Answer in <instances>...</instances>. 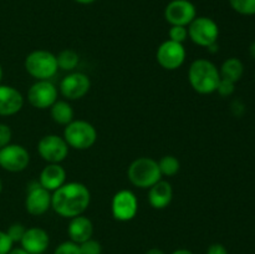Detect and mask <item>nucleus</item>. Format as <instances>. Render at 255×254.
Wrapping results in <instances>:
<instances>
[{
	"label": "nucleus",
	"instance_id": "1",
	"mask_svg": "<svg viewBox=\"0 0 255 254\" xmlns=\"http://www.w3.org/2000/svg\"><path fill=\"white\" fill-rule=\"evenodd\" d=\"M91 202L90 189L80 182H67L52 192L51 208L62 218L81 216Z\"/></svg>",
	"mask_w": 255,
	"mask_h": 254
},
{
	"label": "nucleus",
	"instance_id": "2",
	"mask_svg": "<svg viewBox=\"0 0 255 254\" xmlns=\"http://www.w3.org/2000/svg\"><path fill=\"white\" fill-rule=\"evenodd\" d=\"M188 81L192 89L201 95H209L217 91L221 74L214 62L207 59H197L189 65Z\"/></svg>",
	"mask_w": 255,
	"mask_h": 254
},
{
	"label": "nucleus",
	"instance_id": "3",
	"mask_svg": "<svg viewBox=\"0 0 255 254\" xmlns=\"http://www.w3.org/2000/svg\"><path fill=\"white\" fill-rule=\"evenodd\" d=\"M127 177L134 187L147 189L161 181L162 173L156 159L151 157H139L129 164Z\"/></svg>",
	"mask_w": 255,
	"mask_h": 254
},
{
	"label": "nucleus",
	"instance_id": "4",
	"mask_svg": "<svg viewBox=\"0 0 255 254\" xmlns=\"http://www.w3.org/2000/svg\"><path fill=\"white\" fill-rule=\"evenodd\" d=\"M64 139L69 147L79 151L89 149L96 143L97 131L94 125L85 120H74L65 126Z\"/></svg>",
	"mask_w": 255,
	"mask_h": 254
},
{
	"label": "nucleus",
	"instance_id": "5",
	"mask_svg": "<svg viewBox=\"0 0 255 254\" xmlns=\"http://www.w3.org/2000/svg\"><path fill=\"white\" fill-rule=\"evenodd\" d=\"M25 70L31 77L36 80H50L56 75V55L47 50H34L25 57Z\"/></svg>",
	"mask_w": 255,
	"mask_h": 254
},
{
	"label": "nucleus",
	"instance_id": "6",
	"mask_svg": "<svg viewBox=\"0 0 255 254\" xmlns=\"http://www.w3.org/2000/svg\"><path fill=\"white\" fill-rule=\"evenodd\" d=\"M187 29L189 39L196 45L206 49L216 44L219 37L218 24L208 16H197Z\"/></svg>",
	"mask_w": 255,
	"mask_h": 254
},
{
	"label": "nucleus",
	"instance_id": "7",
	"mask_svg": "<svg viewBox=\"0 0 255 254\" xmlns=\"http://www.w3.org/2000/svg\"><path fill=\"white\" fill-rule=\"evenodd\" d=\"M69 148L64 137L57 134H46L41 137L37 143V152L47 163H61L66 159Z\"/></svg>",
	"mask_w": 255,
	"mask_h": 254
},
{
	"label": "nucleus",
	"instance_id": "8",
	"mask_svg": "<svg viewBox=\"0 0 255 254\" xmlns=\"http://www.w3.org/2000/svg\"><path fill=\"white\" fill-rule=\"evenodd\" d=\"M186 49L183 44L172 41V40H166L157 47L156 59L159 66L168 71L179 69L186 61Z\"/></svg>",
	"mask_w": 255,
	"mask_h": 254
},
{
	"label": "nucleus",
	"instance_id": "9",
	"mask_svg": "<svg viewBox=\"0 0 255 254\" xmlns=\"http://www.w3.org/2000/svg\"><path fill=\"white\" fill-rule=\"evenodd\" d=\"M30 163V153L21 144L9 143L0 148V167L11 173H17Z\"/></svg>",
	"mask_w": 255,
	"mask_h": 254
},
{
	"label": "nucleus",
	"instance_id": "10",
	"mask_svg": "<svg viewBox=\"0 0 255 254\" xmlns=\"http://www.w3.org/2000/svg\"><path fill=\"white\" fill-rule=\"evenodd\" d=\"M138 211V201L136 194L129 189H121L111 201L112 216L119 222H128L136 217Z\"/></svg>",
	"mask_w": 255,
	"mask_h": 254
},
{
	"label": "nucleus",
	"instance_id": "11",
	"mask_svg": "<svg viewBox=\"0 0 255 254\" xmlns=\"http://www.w3.org/2000/svg\"><path fill=\"white\" fill-rule=\"evenodd\" d=\"M27 101L35 109H50L57 101L56 86L50 80H37L27 91Z\"/></svg>",
	"mask_w": 255,
	"mask_h": 254
},
{
	"label": "nucleus",
	"instance_id": "12",
	"mask_svg": "<svg viewBox=\"0 0 255 254\" xmlns=\"http://www.w3.org/2000/svg\"><path fill=\"white\" fill-rule=\"evenodd\" d=\"M197 17V9L189 0H172L164 9V19L168 24L188 26Z\"/></svg>",
	"mask_w": 255,
	"mask_h": 254
},
{
	"label": "nucleus",
	"instance_id": "13",
	"mask_svg": "<svg viewBox=\"0 0 255 254\" xmlns=\"http://www.w3.org/2000/svg\"><path fill=\"white\" fill-rule=\"evenodd\" d=\"M60 92L66 100H80L89 94L91 89L90 77L84 72H70L60 82Z\"/></svg>",
	"mask_w": 255,
	"mask_h": 254
},
{
	"label": "nucleus",
	"instance_id": "14",
	"mask_svg": "<svg viewBox=\"0 0 255 254\" xmlns=\"http://www.w3.org/2000/svg\"><path fill=\"white\" fill-rule=\"evenodd\" d=\"M25 208L31 216H42L51 208V192L35 183L27 189L25 198Z\"/></svg>",
	"mask_w": 255,
	"mask_h": 254
},
{
	"label": "nucleus",
	"instance_id": "15",
	"mask_svg": "<svg viewBox=\"0 0 255 254\" xmlns=\"http://www.w3.org/2000/svg\"><path fill=\"white\" fill-rule=\"evenodd\" d=\"M21 248L30 254H42L50 244V237L45 229L40 227L26 228L24 237L20 241Z\"/></svg>",
	"mask_w": 255,
	"mask_h": 254
},
{
	"label": "nucleus",
	"instance_id": "16",
	"mask_svg": "<svg viewBox=\"0 0 255 254\" xmlns=\"http://www.w3.org/2000/svg\"><path fill=\"white\" fill-rule=\"evenodd\" d=\"M24 106L21 92L9 85L0 84V116L16 115Z\"/></svg>",
	"mask_w": 255,
	"mask_h": 254
},
{
	"label": "nucleus",
	"instance_id": "17",
	"mask_svg": "<svg viewBox=\"0 0 255 254\" xmlns=\"http://www.w3.org/2000/svg\"><path fill=\"white\" fill-rule=\"evenodd\" d=\"M39 183L49 192L56 191L66 183V171L60 163H47L40 173Z\"/></svg>",
	"mask_w": 255,
	"mask_h": 254
},
{
	"label": "nucleus",
	"instance_id": "18",
	"mask_svg": "<svg viewBox=\"0 0 255 254\" xmlns=\"http://www.w3.org/2000/svg\"><path fill=\"white\" fill-rule=\"evenodd\" d=\"M67 234H69L70 241L76 244H81L87 239L92 238L94 224L91 219L85 217L84 214L74 217L70 219V223L67 226Z\"/></svg>",
	"mask_w": 255,
	"mask_h": 254
},
{
	"label": "nucleus",
	"instance_id": "19",
	"mask_svg": "<svg viewBox=\"0 0 255 254\" xmlns=\"http://www.w3.org/2000/svg\"><path fill=\"white\" fill-rule=\"evenodd\" d=\"M148 189V202L152 208L164 209L171 204L173 198V188L169 182L161 179Z\"/></svg>",
	"mask_w": 255,
	"mask_h": 254
},
{
	"label": "nucleus",
	"instance_id": "20",
	"mask_svg": "<svg viewBox=\"0 0 255 254\" xmlns=\"http://www.w3.org/2000/svg\"><path fill=\"white\" fill-rule=\"evenodd\" d=\"M219 74H221L222 79L229 80L236 84L243 77L244 64L238 57H229L223 61L221 69H219Z\"/></svg>",
	"mask_w": 255,
	"mask_h": 254
},
{
	"label": "nucleus",
	"instance_id": "21",
	"mask_svg": "<svg viewBox=\"0 0 255 254\" xmlns=\"http://www.w3.org/2000/svg\"><path fill=\"white\" fill-rule=\"evenodd\" d=\"M50 116L52 121L57 125L66 126L70 122L74 121V109L71 105L64 100H57L51 107H50Z\"/></svg>",
	"mask_w": 255,
	"mask_h": 254
},
{
	"label": "nucleus",
	"instance_id": "22",
	"mask_svg": "<svg viewBox=\"0 0 255 254\" xmlns=\"http://www.w3.org/2000/svg\"><path fill=\"white\" fill-rule=\"evenodd\" d=\"M57 66L64 71H74L80 62L79 54L71 49L62 50L56 56Z\"/></svg>",
	"mask_w": 255,
	"mask_h": 254
},
{
	"label": "nucleus",
	"instance_id": "23",
	"mask_svg": "<svg viewBox=\"0 0 255 254\" xmlns=\"http://www.w3.org/2000/svg\"><path fill=\"white\" fill-rule=\"evenodd\" d=\"M158 166L162 176L167 177L176 176L179 172V168H181V163H179L178 158L172 156V154H167V156L162 157L158 161Z\"/></svg>",
	"mask_w": 255,
	"mask_h": 254
},
{
	"label": "nucleus",
	"instance_id": "24",
	"mask_svg": "<svg viewBox=\"0 0 255 254\" xmlns=\"http://www.w3.org/2000/svg\"><path fill=\"white\" fill-rule=\"evenodd\" d=\"M232 9L241 15H255V0H229Z\"/></svg>",
	"mask_w": 255,
	"mask_h": 254
},
{
	"label": "nucleus",
	"instance_id": "25",
	"mask_svg": "<svg viewBox=\"0 0 255 254\" xmlns=\"http://www.w3.org/2000/svg\"><path fill=\"white\" fill-rule=\"evenodd\" d=\"M168 36L172 41L183 44L188 39V29L187 26H181V25H172L168 31Z\"/></svg>",
	"mask_w": 255,
	"mask_h": 254
},
{
	"label": "nucleus",
	"instance_id": "26",
	"mask_svg": "<svg viewBox=\"0 0 255 254\" xmlns=\"http://www.w3.org/2000/svg\"><path fill=\"white\" fill-rule=\"evenodd\" d=\"M81 254H102V246L96 239H87L84 243L79 244Z\"/></svg>",
	"mask_w": 255,
	"mask_h": 254
},
{
	"label": "nucleus",
	"instance_id": "27",
	"mask_svg": "<svg viewBox=\"0 0 255 254\" xmlns=\"http://www.w3.org/2000/svg\"><path fill=\"white\" fill-rule=\"evenodd\" d=\"M54 254H81V252H80L79 244L74 243L71 241H66L60 243L55 248Z\"/></svg>",
	"mask_w": 255,
	"mask_h": 254
},
{
	"label": "nucleus",
	"instance_id": "28",
	"mask_svg": "<svg viewBox=\"0 0 255 254\" xmlns=\"http://www.w3.org/2000/svg\"><path fill=\"white\" fill-rule=\"evenodd\" d=\"M25 231H26V228H25L21 223H12L11 226L7 228L6 233L7 236H9V238L12 241V243H20V241H21L22 237H24Z\"/></svg>",
	"mask_w": 255,
	"mask_h": 254
},
{
	"label": "nucleus",
	"instance_id": "29",
	"mask_svg": "<svg viewBox=\"0 0 255 254\" xmlns=\"http://www.w3.org/2000/svg\"><path fill=\"white\" fill-rule=\"evenodd\" d=\"M234 91H236V84L232 81H229V80L222 79L221 77V81H219L216 92H218L221 96L228 97V96H231V95H233Z\"/></svg>",
	"mask_w": 255,
	"mask_h": 254
},
{
	"label": "nucleus",
	"instance_id": "30",
	"mask_svg": "<svg viewBox=\"0 0 255 254\" xmlns=\"http://www.w3.org/2000/svg\"><path fill=\"white\" fill-rule=\"evenodd\" d=\"M12 131L7 125L0 124V148L11 143Z\"/></svg>",
	"mask_w": 255,
	"mask_h": 254
},
{
	"label": "nucleus",
	"instance_id": "31",
	"mask_svg": "<svg viewBox=\"0 0 255 254\" xmlns=\"http://www.w3.org/2000/svg\"><path fill=\"white\" fill-rule=\"evenodd\" d=\"M12 246L14 243L9 238L6 232L0 231V254H9L12 249Z\"/></svg>",
	"mask_w": 255,
	"mask_h": 254
},
{
	"label": "nucleus",
	"instance_id": "32",
	"mask_svg": "<svg viewBox=\"0 0 255 254\" xmlns=\"http://www.w3.org/2000/svg\"><path fill=\"white\" fill-rule=\"evenodd\" d=\"M207 254H229L226 247L221 243L211 244L207 249Z\"/></svg>",
	"mask_w": 255,
	"mask_h": 254
},
{
	"label": "nucleus",
	"instance_id": "33",
	"mask_svg": "<svg viewBox=\"0 0 255 254\" xmlns=\"http://www.w3.org/2000/svg\"><path fill=\"white\" fill-rule=\"evenodd\" d=\"M171 254H194V253L192 251H189V249L179 248V249H176V251L172 252Z\"/></svg>",
	"mask_w": 255,
	"mask_h": 254
},
{
	"label": "nucleus",
	"instance_id": "34",
	"mask_svg": "<svg viewBox=\"0 0 255 254\" xmlns=\"http://www.w3.org/2000/svg\"><path fill=\"white\" fill-rule=\"evenodd\" d=\"M9 254H30V253H27L26 251H24V249L20 247V248H12Z\"/></svg>",
	"mask_w": 255,
	"mask_h": 254
},
{
	"label": "nucleus",
	"instance_id": "35",
	"mask_svg": "<svg viewBox=\"0 0 255 254\" xmlns=\"http://www.w3.org/2000/svg\"><path fill=\"white\" fill-rule=\"evenodd\" d=\"M146 254H166V253L159 248H151L146 252Z\"/></svg>",
	"mask_w": 255,
	"mask_h": 254
},
{
	"label": "nucleus",
	"instance_id": "36",
	"mask_svg": "<svg viewBox=\"0 0 255 254\" xmlns=\"http://www.w3.org/2000/svg\"><path fill=\"white\" fill-rule=\"evenodd\" d=\"M249 55L255 60V41H253L249 46Z\"/></svg>",
	"mask_w": 255,
	"mask_h": 254
},
{
	"label": "nucleus",
	"instance_id": "37",
	"mask_svg": "<svg viewBox=\"0 0 255 254\" xmlns=\"http://www.w3.org/2000/svg\"><path fill=\"white\" fill-rule=\"evenodd\" d=\"M207 50H208L209 52H212V54H213V52H217L218 51V44H213V45H211V46H208L207 47Z\"/></svg>",
	"mask_w": 255,
	"mask_h": 254
},
{
	"label": "nucleus",
	"instance_id": "38",
	"mask_svg": "<svg viewBox=\"0 0 255 254\" xmlns=\"http://www.w3.org/2000/svg\"><path fill=\"white\" fill-rule=\"evenodd\" d=\"M75 1L82 5H89V4H92V2H95L96 0H75Z\"/></svg>",
	"mask_w": 255,
	"mask_h": 254
},
{
	"label": "nucleus",
	"instance_id": "39",
	"mask_svg": "<svg viewBox=\"0 0 255 254\" xmlns=\"http://www.w3.org/2000/svg\"><path fill=\"white\" fill-rule=\"evenodd\" d=\"M1 80H2V67L1 65H0V82H1Z\"/></svg>",
	"mask_w": 255,
	"mask_h": 254
},
{
	"label": "nucleus",
	"instance_id": "40",
	"mask_svg": "<svg viewBox=\"0 0 255 254\" xmlns=\"http://www.w3.org/2000/svg\"><path fill=\"white\" fill-rule=\"evenodd\" d=\"M1 191H2V182L1 179H0V193H1Z\"/></svg>",
	"mask_w": 255,
	"mask_h": 254
}]
</instances>
